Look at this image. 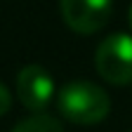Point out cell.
<instances>
[{
    "label": "cell",
    "mask_w": 132,
    "mask_h": 132,
    "mask_svg": "<svg viewBox=\"0 0 132 132\" xmlns=\"http://www.w3.org/2000/svg\"><path fill=\"white\" fill-rule=\"evenodd\" d=\"M59 5L66 26L82 36L102 31L113 12V0H59Z\"/></svg>",
    "instance_id": "3"
},
{
    "label": "cell",
    "mask_w": 132,
    "mask_h": 132,
    "mask_svg": "<svg viewBox=\"0 0 132 132\" xmlns=\"http://www.w3.org/2000/svg\"><path fill=\"white\" fill-rule=\"evenodd\" d=\"M57 109L66 120L76 125H94L102 123L111 111V97L104 87L94 82L76 80L64 85L57 94Z\"/></svg>",
    "instance_id": "1"
},
{
    "label": "cell",
    "mask_w": 132,
    "mask_h": 132,
    "mask_svg": "<svg viewBox=\"0 0 132 132\" xmlns=\"http://www.w3.org/2000/svg\"><path fill=\"white\" fill-rule=\"evenodd\" d=\"M16 94L28 111L45 113L50 102L54 99V78L43 66L28 64L16 76Z\"/></svg>",
    "instance_id": "4"
},
{
    "label": "cell",
    "mask_w": 132,
    "mask_h": 132,
    "mask_svg": "<svg viewBox=\"0 0 132 132\" xmlns=\"http://www.w3.org/2000/svg\"><path fill=\"white\" fill-rule=\"evenodd\" d=\"M130 26H132V7H130Z\"/></svg>",
    "instance_id": "7"
},
{
    "label": "cell",
    "mask_w": 132,
    "mask_h": 132,
    "mask_svg": "<svg viewBox=\"0 0 132 132\" xmlns=\"http://www.w3.org/2000/svg\"><path fill=\"white\" fill-rule=\"evenodd\" d=\"M12 132H64V127L50 113H33L21 123H16Z\"/></svg>",
    "instance_id": "5"
},
{
    "label": "cell",
    "mask_w": 132,
    "mask_h": 132,
    "mask_svg": "<svg viewBox=\"0 0 132 132\" xmlns=\"http://www.w3.org/2000/svg\"><path fill=\"white\" fill-rule=\"evenodd\" d=\"M94 69L111 85L132 82V36L113 33L99 43L94 52Z\"/></svg>",
    "instance_id": "2"
},
{
    "label": "cell",
    "mask_w": 132,
    "mask_h": 132,
    "mask_svg": "<svg viewBox=\"0 0 132 132\" xmlns=\"http://www.w3.org/2000/svg\"><path fill=\"white\" fill-rule=\"evenodd\" d=\"M10 106H12V94H10V90L3 82H0V116H5L10 111Z\"/></svg>",
    "instance_id": "6"
}]
</instances>
